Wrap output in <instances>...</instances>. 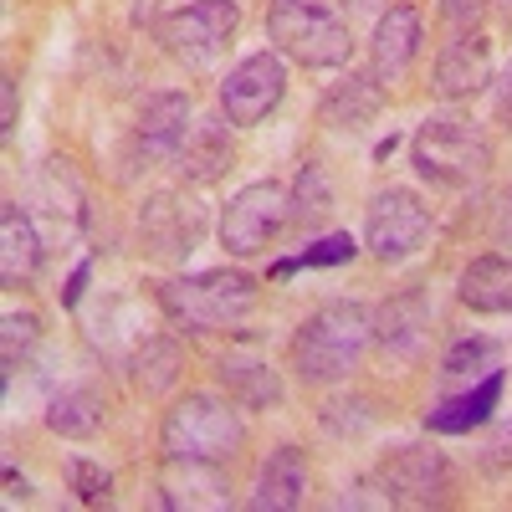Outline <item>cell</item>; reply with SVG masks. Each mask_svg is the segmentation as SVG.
I'll use <instances>...</instances> for the list:
<instances>
[{"mask_svg": "<svg viewBox=\"0 0 512 512\" xmlns=\"http://www.w3.org/2000/svg\"><path fill=\"white\" fill-rule=\"evenodd\" d=\"M31 195L41 200V210L52 216V226H57L62 236H72V231L82 226V216H88V205H82V185H77V175H72L67 159H47V169L36 175Z\"/></svg>", "mask_w": 512, "mask_h": 512, "instance_id": "23", "label": "cell"}, {"mask_svg": "<svg viewBox=\"0 0 512 512\" xmlns=\"http://www.w3.org/2000/svg\"><path fill=\"white\" fill-rule=\"evenodd\" d=\"M308 497V456L297 446H277L262 472H256V492H251V507L256 512H292L303 507Z\"/></svg>", "mask_w": 512, "mask_h": 512, "instance_id": "17", "label": "cell"}, {"mask_svg": "<svg viewBox=\"0 0 512 512\" xmlns=\"http://www.w3.org/2000/svg\"><path fill=\"white\" fill-rule=\"evenodd\" d=\"M492 236H497V246H512V185H507V190H502V200H497Z\"/></svg>", "mask_w": 512, "mask_h": 512, "instance_id": "34", "label": "cell"}, {"mask_svg": "<svg viewBox=\"0 0 512 512\" xmlns=\"http://www.w3.org/2000/svg\"><path fill=\"white\" fill-rule=\"evenodd\" d=\"M226 123H231V118H195V123H190V139H185V149L175 154L180 175H185L190 185H210V180H221L226 169H231L236 149H231Z\"/></svg>", "mask_w": 512, "mask_h": 512, "instance_id": "19", "label": "cell"}, {"mask_svg": "<svg viewBox=\"0 0 512 512\" xmlns=\"http://www.w3.org/2000/svg\"><path fill=\"white\" fill-rule=\"evenodd\" d=\"M441 16H446L456 31H472V26L487 16V0H441Z\"/></svg>", "mask_w": 512, "mask_h": 512, "instance_id": "32", "label": "cell"}, {"mask_svg": "<svg viewBox=\"0 0 512 512\" xmlns=\"http://www.w3.org/2000/svg\"><path fill=\"white\" fill-rule=\"evenodd\" d=\"M82 282H88V262H82V267L72 272V282H67V292H62V303H67V308H72L77 297H82Z\"/></svg>", "mask_w": 512, "mask_h": 512, "instance_id": "37", "label": "cell"}, {"mask_svg": "<svg viewBox=\"0 0 512 512\" xmlns=\"http://www.w3.org/2000/svg\"><path fill=\"white\" fill-rule=\"evenodd\" d=\"M292 221L297 226H318L328 221V210H333V185H328V169L323 164H303L297 169V185H292Z\"/></svg>", "mask_w": 512, "mask_h": 512, "instance_id": "27", "label": "cell"}, {"mask_svg": "<svg viewBox=\"0 0 512 512\" xmlns=\"http://www.w3.org/2000/svg\"><path fill=\"white\" fill-rule=\"evenodd\" d=\"M216 379H221V390L231 405H246V410H272L282 405V379L267 359H241V354H226L216 364Z\"/></svg>", "mask_w": 512, "mask_h": 512, "instance_id": "20", "label": "cell"}, {"mask_svg": "<svg viewBox=\"0 0 512 512\" xmlns=\"http://www.w3.org/2000/svg\"><path fill=\"white\" fill-rule=\"evenodd\" d=\"M497 113L512 123V62H507V72L497 77Z\"/></svg>", "mask_w": 512, "mask_h": 512, "instance_id": "35", "label": "cell"}, {"mask_svg": "<svg viewBox=\"0 0 512 512\" xmlns=\"http://www.w3.org/2000/svg\"><path fill=\"white\" fill-rule=\"evenodd\" d=\"M67 477H72V492H77L82 502H103V497L113 492V477L103 472L98 461H88V456H77V461L67 466Z\"/></svg>", "mask_w": 512, "mask_h": 512, "instance_id": "31", "label": "cell"}, {"mask_svg": "<svg viewBox=\"0 0 512 512\" xmlns=\"http://www.w3.org/2000/svg\"><path fill=\"white\" fill-rule=\"evenodd\" d=\"M164 461H231L246 446V425L231 400L216 395H185L159 425Z\"/></svg>", "mask_w": 512, "mask_h": 512, "instance_id": "4", "label": "cell"}, {"mask_svg": "<svg viewBox=\"0 0 512 512\" xmlns=\"http://www.w3.org/2000/svg\"><path fill=\"white\" fill-rule=\"evenodd\" d=\"M384 0H354V11H379Z\"/></svg>", "mask_w": 512, "mask_h": 512, "instance_id": "38", "label": "cell"}, {"mask_svg": "<svg viewBox=\"0 0 512 512\" xmlns=\"http://www.w3.org/2000/svg\"><path fill=\"white\" fill-rule=\"evenodd\" d=\"M492 82V47H487V36L482 31H456L441 57H436V93L446 103H461V98H472L482 93Z\"/></svg>", "mask_w": 512, "mask_h": 512, "instance_id": "12", "label": "cell"}, {"mask_svg": "<svg viewBox=\"0 0 512 512\" xmlns=\"http://www.w3.org/2000/svg\"><path fill=\"white\" fill-rule=\"evenodd\" d=\"M374 338V318L364 303H323L292 338V369L308 384L344 379Z\"/></svg>", "mask_w": 512, "mask_h": 512, "instance_id": "1", "label": "cell"}, {"mask_svg": "<svg viewBox=\"0 0 512 512\" xmlns=\"http://www.w3.org/2000/svg\"><path fill=\"white\" fill-rule=\"evenodd\" d=\"M410 164L420 180H431L441 190H466L492 169V144L477 123H466L456 113H431L410 139Z\"/></svg>", "mask_w": 512, "mask_h": 512, "instance_id": "3", "label": "cell"}, {"mask_svg": "<svg viewBox=\"0 0 512 512\" xmlns=\"http://www.w3.org/2000/svg\"><path fill=\"white\" fill-rule=\"evenodd\" d=\"M36 338H41V318L26 313V308H11V313H6V379H11L16 364L36 349Z\"/></svg>", "mask_w": 512, "mask_h": 512, "instance_id": "30", "label": "cell"}, {"mask_svg": "<svg viewBox=\"0 0 512 512\" xmlns=\"http://www.w3.org/2000/svg\"><path fill=\"white\" fill-rule=\"evenodd\" d=\"M190 98L185 93H154L144 108H139V123H134V139H139V154L149 164H169L185 139H190Z\"/></svg>", "mask_w": 512, "mask_h": 512, "instance_id": "13", "label": "cell"}, {"mask_svg": "<svg viewBox=\"0 0 512 512\" xmlns=\"http://www.w3.org/2000/svg\"><path fill=\"white\" fill-rule=\"evenodd\" d=\"M267 36L297 67H344L354 57L349 21L318 0H277L267 11Z\"/></svg>", "mask_w": 512, "mask_h": 512, "instance_id": "5", "label": "cell"}, {"mask_svg": "<svg viewBox=\"0 0 512 512\" xmlns=\"http://www.w3.org/2000/svg\"><path fill=\"white\" fill-rule=\"evenodd\" d=\"M164 507H185V512H221L231 507V487L221 477V461H169V472L159 482Z\"/></svg>", "mask_w": 512, "mask_h": 512, "instance_id": "15", "label": "cell"}, {"mask_svg": "<svg viewBox=\"0 0 512 512\" xmlns=\"http://www.w3.org/2000/svg\"><path fill=\"white\" fill-rule=\"evenodd\" d=\"M103 420H108V400L93 390V384H72V390H62V395L47 405V431H52V436H67V441L98 436Z\"/></svg>", "mask_w": 512, "mask_h": 512, "instance_id": "24", "label": "cell"}, {"mask_svg": "<svg viewBox=\"0 0 512 512\" xmlns=\"http://www.w3.org/2000/svg\"><path fill=\"white\" fill-rule=\"evenodd\" d=\"M425 333H431V303H425L420 292H400V297H390V303L379 308V318H374L379 349H384V354H395V359H415L420 344H425Z\"/></svg>", "mask_w": 512, "mask_h": 512, "instance_id": "18", "label": "cell"}, {"mask_svg": "<svg viewBox=\"0 0 512 512\" xmlns=\"http://www.w3.org/2000/svg\"><path fill=\"white\" fill-rule=\"evenodd\" d=\"M36 267H41V236H36L26 210L16 200H6L0 205V277L11 287H21L36 277Z\"/></svg>", "mask_w": 512, "mask_h": 512, "instance_id": "21", "label": "cell"}, {"mask_svg": "<svg viewBox=\"0 0 512 512\" xmlns=\"http://www.w3.org/2000/svg\"><path fill=\"white\" fill-rule=\"evenodd\" d=\"M497 369H502V349L492 344V338H461V344H451L446 359H441V379L446 384H477V379H487Z\"/></svg>", "mask_w": 512, "mask_h": 512, "instance_id": "26", "label": "cell"}, {"mask_svg": "<svg viewBox=\"0 0 512 512\" xmlns=\"http://www.w3.org/2000/svg\"><path fill=\"white\" fill-rule=\"evenodd\" d=\"M241 26V6L236 0H195V6H180L154 21V41L164 57H175L185 67H205L216 62L221 47L236 36Z\"/></svg>", "mask_w": 512, "mask_h": 512, "instance_id": "6", "label": "cell"}, {"mask_svg": "<svg viewBox=\"0 0 512 512\" xmlns=\"http://www.w3.org/2000/svg\"><path fill=\"white\" fill-rule=\"evenodd\" d=\"M159 308L180 333H221L251 318L256 277L246 272H195L159 282Z\"/></svg>", "mask_w": 512, "mask_h": 512, "instance_id": "2", "label": "cell"}, {"mask_svg": "<svg viewBox=\"0 0 512 512\" xmlns=\"http://www.w3.org/2000/svg\"><path fill=\"white\" fill-rule=\"evenodd\" d=\"M374 482H379V492H384L390 507H431L451 487V466L431 446H395L379 461Z\"/></svg>", "mask_w": 512, "mask_h": 512, "instance_id": "10", "label": "cell"}, {"mask_svg": "<svg viewBox=\"0 0 512 512\" xmlns=\"http://www.w3.org/2000/svg\"><path fill=\"white\" fill-rule=\"evenodd\" d=\"M180 379V349L169 338H144V349L134 354V384L144 395H164Z\"/></svg>", "mask_w": 512, "mask_h": 512, "instance_id": "28", "label": "cell"}, {"mask_svg": "<svg viewBox=\"0 0 512 512\" xmlns=\"http://www.w3.org/2000/svg\"><path fill=\"white\" fill-rule=\"evenodd\" d=\"M425 236H431V210L420 205L415 190L390 185V190L374 195L369 221H364V241L379 262H405V256H415L425 246Z\"/></svg>", "mask_w": 512, "mask_h": 512, "instance_id": "9", "label": "cell"}, {"mask_svg": "<svg viewBox=\"0 0 512 512\" xmlns=\"http://www.w3.org/2000/svg\"><path fill=\"white\" fill-rule=\"evenodd\" d=\"M420 11L415 6H390L374 21V77L379 82H400L410 62L420 57Z\"/></svg>", "mask_w": 512, "mask_h": 512, "instance_id": "16", "label": "cell"}, {"mask_svg": "<svg viewBox=\"0 0 512 512\" xmlns=\"http://www.w3.org/2000/svg\"><path fill=\"white\" fill-rule=\"evenodd\" d=\"M354 251H359V241H354L349 231H338V236H323V241L303 246L297 256H287V262H277L272 277H292L297 267H338V262H354Z\"/></svg>", "mask_w": 512, "mask_h": 512, "instance_id": "29", "label": "cell"}, {"mask_svg": "<svg viewBox=\"0 0 512 512\" xmlns=\"http://www.w3.org/2000/svg\"><path fill=\"white\" fill-rule=\"evenodd\" d=\"M139 241L154 262H185L205 241V205L185 190H159L139 210Z\"/></svg>", "mask_w": 512, "mask_h": 512, "instance_id": "8", "label": "cell"}, {"mask_svg": "<svg viewBox=\"0 0 512 512\" xmlns=\"http://www.w3.org/2000/svg\"><path fill=\"white\" fill-rule=\"evenodd\" d=\"M461 303L472 313H512V262L507 256H477L461 272Z\"/></svg>", "mask_w": 512, "mask_h": 512, "instance_id": "25", "label": "cell"}, {"mask_svg": "<svg viewBox=\"0 0 512 512\" xmlns=\"http://www.w3.org/2000/svg\"><path fill=\"white\" fill-rule=\"evenodd\" d=\"M502 390H507V374H487L477 384H466V390L436 400L431 410H425V431H436V436H466V431H477V425H487L502 405Z\"/></svg>", "mask_w": 512, "mask_h": 512, "instance_id": "14", "label": "cell"}, {"mask_svg": "<svg viewBox=\"0 0 512 512\" xmlns=\"http://www.w3.org/2000/svg\"><path fill=\"white\" fill-rule=\"evenodd\" d=\"M487 466H497V472H502V466H512V431H507L502 441L487 446Z\"/></svg>", "mask_w": 512, "mask_h": 512, "instance_id": "36", "label": "cell"}, {"mask_svg": "<svg viewBox=\"0 0 512 512\" xmlns=\"http://www.w3.org/2000/svg\"><path fill=\"white\" fill-rule=\"evenodd\" d=\"M287 221H292L287 190L272 185V180H256V185H246V190H236L226 200V210H221V246L231 256H262Z\"/></svg>", "mask_w": 512, "mask_h": 512, "instance_id": "7", "label": "cell"}, {"mask_svg": "<svg viewBox=\"0 0 512 512\" xmlns=\"http://www.w3.org/2000/svg\"><path fill=\"white\" fill-rule=\"evenodd\" d=\"M11 128H16V77L6 72L0 77V134L11 139Z\"/></svg>", "mask_w": 512, "mask_h": 512, "instance_id": "33", "label": "cell"}, {"mask_svg": "<svg viewBox=\"0 0 512 512\" xmlns=\"http://www.w3.org/2000/svg\"><path fill=\"white\" fill-rule=\"evenodd\" d=\"M379 108H384V82L374 72H349L323 93V123L333 128H364L379 118Z\"/></svg>", "mask_w": 512, "mask_h": 512, "instance_id": "22", "label": "cell"}, {"mask_svg": "<svg viewBox=\"0 0 512 512\" xmlns=\"http://www.w3.org/2000/svg\"><path fill=\"white\" fill-rule=\"evenodd\" d=\"M287 93V67L277 52H251L246 62H236L221 82V113L236 123V128H251L262 123Z\"/></svg>", "mask_w": 512, "mask_h": 512, "instance_id": "11", "label": "cell"}]
</instances>
